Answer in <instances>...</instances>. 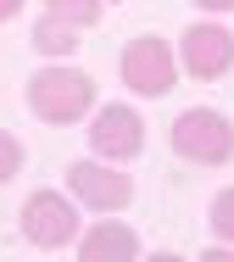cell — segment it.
<instances>
[{
  "mask_svg": "<svg viewBox=\"0 0 234 262\" xmlns=\"http://www.w3.org/2000/svg\"><path fill=\"white\" fill-rule=\"evenodd\" d=\"M139 262H190V257H178V251H151V257H139Z\"/></svg>",
  "mask_w": 234,
  "mask_h": 262,
  "instance_id": "cell-16",
  "label": "cell"
},
{
  "mask_svg": "<svg viewBox=\"0 0 234 262\" xmlns=\"http://www.w3.org/2000/svg\"><path fill=\"white\" fill-rule=\"evenodd\" d=\"M201 262H234V246H223V240H212V246L201 251Z\"/></svg>",
  "mask_w": 234,
  "mask_h": 262,
  "instance_id": "cell-13",
  "label": "cell"
},
{
  "mask_svg": "<svg viewBox=\"0 0 234 262\" xmlns=\"http://www.w3.org/2000/svg\"><path fill=\"white\" fill-rule=\"evenodd\" d=\"M195 11H206V17H223V11H234V0H190Z\"/></svg>",
  "mask_w": 234,
  "mask_h": 262,
  "instance_id": "cell-14",
  "label": "cell"
},
{
  "mask_svg": "<svg viewBox=\"0 0 234 262\" xmlns=\"http://www.w3.org/2000/svg\"><path fill=\"white\" fill-rule=\"evenodd\" d=\"M22 162H28V151H22V140H17L11 128H0V184H11V179L22 173Z\"/></svg>",
  "mask_w": 234,
  "mask_h": 262,
  "instance_id": "cell-12",
  "label": "cell"
},
{
  "mask_svg": "<svg viewBox=\"0 0 234 262\" xmlns=\"http://www.w3.org/2000/svg\"><path fill=\"white\" fill-rule=\"evenodd\" d=\"M139 229H128L117 212H106L101 223H89L78 234V262H139Z\"/></svg>",
  "mask_w": 234,
  "mask_h": 262,
  "instance_id": "cell-8",
  "label": "cell"
},
{
  "mask_svg": "<svg viewBox=\"0 0 234 262\" xmlns=\"http://www.w3.org/2000/svg\"><path fill=\"white\" fill-rule=\"evenodd\" d=\"M22 106H28L39 123H51V128H73V123H89V112L101 106V95H95V78H89L84 67H73V61H45V67L28 73Z\"/></svg>",
  "mask_w": 234,
  "mask_h": 262,
  "instance_id": "cell-1",
  "label": "cell"
},
{
  "mask_svg": "<svg viewBox=\"0 0 234 262\" xmlns=\"http://www.w3.org/2000/svg\"><path fill=\"white\" fill-rule=\"evenodd\" d=\"M117 78L128 95L139 101H162L168 90L178 84V51L162 39V34H134L123 56H117Z\"/></svg>",
  "mask_w": 234,
  "mask_h": 262,
  "instance_id": "cell-2",
  "label": "cell"
},
{
  "mask_svg": "<svg viewBox=\"0 0 234 262\" xmlns=\"http://www.w3.org/2000/svg\"><path fill=\"white\" fill-rule=\"evenodd\" d=\"M17 11H22V0H0V28H6V23H11Z\"/></svg>",
  "mask_w": 234,
  "mask_h": 262,
  "instance_id": "cell-15",
  "label": "cell"
},
{
  "mask_svg": "<svg viewBox=\"0 0 234 262\" xmlns=\"http://www.w3.org/2000/svg\"><path fill=\"white\" fill-rule=\"evenodd\" d=\"M178 73L195 78V84H218L234 73V28L223 17H201L178 34Z\"/></svg>",
  "mask_w": 234,
  "mask_h": 262,
  "instance_id": "cell-5",
  "label": "cell"
},
{
  "mask_svg": "<svg viewBox=\"0 0 234 262\" xmlns=\"http://www.w3.org/2000/svg\"><path fill=\"white\" fill-rule=\"evenodd\" d=\"M206 223H212V240L234 246V184L212 195V207H206Z\"/></svg>",
  "mask_w": 234,
  "mask_h": 262,
  "instance_id": "cell-11",
  "label": "cell"
},
{
  "mask_svg": "<svg viewBox=\"0 0 234 262\" xmlns=\"http://www.w3.org/2000/svg\"><path fill=\"white\" fill-rule=\"evenodd\" d=\"M84 140H89V157L128 167V162L145 151V117H139V106H128V101H101L89 112Z\"/></svg>",
  "mask_w": 234,
  "mask_h": 262,
  "instance_id": "cell-6",
  "label": "cell"
},
{
  "mask_svg": "<svg viewBox=\"0 0 234 262\" xmlns=\"http://www.w3.org/2000/svg\"><path fill=\"white\" fill-rule=\"evenodd\" d=\"M45 11H56V17H67L73 28H95L101 17H106V0H45Z\"/></svg>",
  "mask_w": 234,
  "mask_h": 262,
  "instance_id": "cell-10",
  "label": "cell"
},
{
  "mask_svg": "<svg viewBox=\"0 0 234 262\" xmlns=\"http://www.w3.org/2000/svg\"><path fill=\"white\" fill-rule=\"evenodd\" d=\"M78 39H84V28H73V23L56 17V11H39V17H34V51L45 56V61L78 56Z\"/></svg>",
  "mask_w": 234,
  "mask_h": 262,
  "instance_id": "cell-9",
  "label": "cell"
},
{
  "mask_svg": "<svg viewBox=\"0 0 234 262\" xmlns=\"http://www.w3.org/2000/svg\"><path fill=\"white\" fill-rule=\"evenodd\" d=\"M168 145H173L184 162H195V167H223V162L234 157V123L218 106H190V112L173 117Z\"/></svg>",
  "mask_w": 234,
  "mask_h": 262,
  "instance_id": "cell-3",
  "label": "cell"
},
{
  "mask_svg": "<svg viewBox=\"0 0 234 262\" xmlns=\"http://www.w3.org/2000/svg\"><path fill=\"white\" fill-rule=\"evenodd\" d=\"M67 190H73V201L89 212H123L134 201V179H128V167L123 162H101V157H84L67 167Z\"/></svg>",
  "mask_w": 234,
  "mask_h": 262,
  "instance_id": "cell-7",
  "label": "cell"
},
{
  "mask_svg": "<svg viewBox=\"0 0 234 262\" xmlns=\"http://www.w3.org/2000/svg\"><path fill=\"white\" fill-rule=\"evenodd\" d=\"M17 229H22V240L34 246V251H67V246H78V234H84V223H78V201L67 195V190H34L22 212H17Z\"/></svg>",
  "mask_w": 234,
  "mask_h": 262,
  "instance_id": "cell-4",
  "label": "cell"
}]
</instances>
